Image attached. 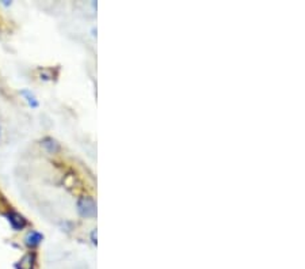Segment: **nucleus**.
<instances>
[{
  "instance_id": "5",
  "label": "nucleus",
  "mask_w": 305,
  "mask_h": 269,
  "mask_svg": "<svg viewBox=\"0 0 305 269\" xmlns=\"http://www.w3.org/2000/svg\"><path fill=\"white\" fill-rule=\"evenodd\" d=\"M32 261H33V255H24V260L20 261V269H32V264H28V262H32Z\"/></svg>"
},
{
  "instance_id": "6",
  "label": "nucleus",
  "mask_w": 305,
  "mask_h": 269,
  "mask_svg": "<svg viewBox=\"0 0 305 269\" xmlns=\"http://www.w3.org/2000/svg\"><path fill=\"white\" fill-rule=\"evenodd\" d=\"M2 135H3V132H2V127H0V140H2Z\"/></svg>"
},
{
  "instance_id": "3",
  "label": "nucleus",
  "mask_w": 305,
  "mask_h": 269,
  "mask_svg": "<svg viewBox=\"0 0 305 269\" xmlns=\"http://www.w3.org/2000/svg\"><path fill=\"white\" fill-rule=\"evenodd\" d=\"M8 222L11 223L12 228H15L16 231H18V230H20V228H24V224H26V222H24V217L20 216V215H18V213H10Z\"/></svg>"
},
{
  "instance_id": "1",
  "label": "nucleus",
  "mask_w": 305,
  "mask_h": 269,
  "mask_svg": "<svg viewBox=\"0 0 305 269\" xmlns=\"http://www.w3.org/2000/svg\"><path fill=\"white\" fill-rule=\"evenodd\" d=\"M78 211H79L80 216L92 217L96 213V205H95L94 200L90 197H82L78 201Z\"/></svg>"
},
{
  "instance_id": "4",
  "label": "nucleus",
  "mask_w": 305,
  "mask_h": 269,
  "mask_svg": "<svg viewBox=\"0 0 305 269\" xmlns=\"http://www.w3.org/2000/svg\"><path fill=\"white\" fill-rule=\"evenodd\" d=\"M42 147L46 150L49 154H54V152L58 151V143L56 140H53L52 137H46L44 139L42 142Z\"/></svg>"
},
{
  "instance_id": "2",
  "label": "nucleus",
  "mask_w": 305,
  "mask_h": 269,
  "mask_svg": "<svg viewBox=\"0 0 305 269\" xmlns=\"http://www.w3.org/2000/svg\"><path fill=\"white\" fill-rule=\"evenodd\" d=\"M42 239H44L42 234H40L38 231H30L28 235H26V238H24L26 245L30 246V247H34V246L40 245Z\"/></svg>"
}]
</instances>
